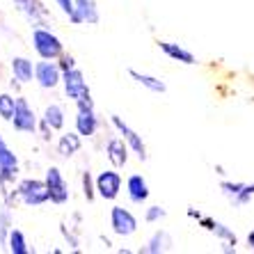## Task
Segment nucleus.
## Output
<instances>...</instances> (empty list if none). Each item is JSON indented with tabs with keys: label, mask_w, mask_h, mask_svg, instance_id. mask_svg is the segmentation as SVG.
<instances>
[{
	"label": "nucleus",
	"mask_w": 254,
	"mask_h": 254,
	"mask_svg": "<svg viewBox=\"0 0 254 254\" xmlns=\"http://www.w3.org/2000/svg\"><path fill=\"white\" fill-rule=\"evenodd\" d=\"M2 201L9 204V206L39 208V206H44V204H48L51 197H48V188H46V181H44V179L23 177L12 186L7 199H2Z\"/></svg>",
	"instance_id": "obj_1"
},
{
	"label": "nucleus",
	"mask_w": 254,
	"mask_h": 254,
	"mask_svg": "<svg viewBox=\"0 0 254 254\" xmlns=\"http://www.w3.org/2000/svg\"><path fill=\"white\" fill-rule=\"evenodd\" d=\"M21 179V160L0 133V197L7 199L12 186Z\"/></svg>",
	"instance_id": "obj_2"
},
{
	"label": "nucleus",
	"mask_w": 254,
	"mask_h": 254,
	"mask_svg": "<svg viewBox=\"0 0 254 254\" xmlns=\"http://www.w3.org/2000/svg\"><path fill=\"white\" fill-rule=\"evenodd\" d=\"M62 92L73 106H94L92 89L85 80L83 69H78V66L62 71Z\"/></svg>",
	"instance_id": "obj_3"
},
{
	"label": "nucleus",
	"mask_w": 254,
	"mask_h": 254,
	"mask_svg": "<svg viewBox=\"0 0 254 254\" xmlns=\"http://www.w3.org/2000/svg\"><path fill=\"white\" fill-rule=\"evenodd\" d=\"M30 42H32V51L37 53V58L42 60H58L64 53L62 39L48 25H35L30 32Z\"/></svg>",
	"instance_id": "obj_4"
},
{
	"label": "nucleus",
	"mask_w": 254,
	"mask_h": 254,
	"mask_svg": "<svg viewBox=\"0 0 254 254\" xmlns=\"http://www.w3.org/2000/svg\"><path fill=\"white\" fill-rule=\"evenodd\" d=\"M108 222H110V231L119 238H130L135 236L137 229H140V220L135 218V213L126 206H119L115 204L108 213Z\"/></svg>",
	"instance_id": "obj_5"
},
{
	"label": "nucleus",
	"mask_w": 254,
	"mask_h": 254,
	"mask_svg": "<svg viewBox=\"0 0 254 254\" xmlns=\"http://www.w3.org/2000/svg\"><path fill=\"white\" fill-rule=\"evenodd\" d=\"M9 124L16 133H23V135H37V130H39V117L23 94H16V113Z\"/></svg>",
	"instance_id": "obj_6"
},
{
	"label": "nucleus",
	"mask_w": 254,
	"mask_h": 254,
	"mask_svg": "<svg viewBox=\"0 0 254 254\" xmlns=\"http://www.w3.org/2000/svg\"><path fill=\"white\" fill-rule=\"evenodd\" d=\"M96 195L103 201H117V197L122 195V188H124V177L117 167H108V170H101L96 174Z\"/></svg>",
	"instance_id": "obj_7"
},
{
	"label": "nucleus",
	"mask_w": 254,
	"mask_h": 254,
	"mask_svg": "<svg viewBox=\"0 0 254 254\" xmlns=\"http://www.w3.org/2000/svg\"><path fill=\"white\" fill-rule=\"evenodd\" d=\"M110 126H113L119 135L126 140V144L130 147L133 156H135L140 163H147L149 151H147V144H144V140H142L140 133H137L135 128H130L128 122H124V117H119V115H110Z\"/></svg>",
	"instance_id": "obj_8"
},
{
	"label": "nucleus",
	"mask_w": 254,
	"mask_h": 254,
	"mask_svg": "<svg viewBox=\"0 0 254 254\" xmlns=\"http://www.w3.org/2000/svg\"><path fill=\"white\" fill-rule=\"evenodd\" d=\"M44 181H46L51 204H55V206H66L71 199V190H69V181L64 179L62 170H60L58 165H51L46 170V174H44Z\"/></svg>",
	"instance_id": "obj_9"
},
{
	"label": "nucleus",
	"mask_w": 254,
	"mask_h": 254,
	"mask_svg": "<svg viewBox=\"0 0 254 254\" xmlns=\"http://www.w3.org/2000/svg\"><path fill=\"white\" fill-rule=\"evenodd\" d=\"M218 188L234 208H245V206H250L254 199V181L252 184H245V181H229V179H222Z\"/></svg>",
	"instance_id": "obj_10"
},
{
	"label": "nucleus",
	"mask_w": 254,
	"mask_h": 254,
	"mask_svg": "<svg viewBox=\"0 0 254 254\" xmlns=\"http://www.w3.org/2000/svg\"><path fill=\"white\" fill-rule=\"evenodd\" d=\"M35 83L39 89L53 92V89L62 87V69H60L58 60H37L35 62Z\"/></svg>",
	"instance_id": "obj_11"
},
{
	"label": "nucleus",
	"mask_w": 254,
	"mask_h": 254,
	"mask_svg": "<svg viewBox=\"0 0 254 254\" xmlns=\"http://www.w3.org/2000/svg\"><path fill=\"white\" fill-rule=\"evenodd\" d=\"M12 2H14V9H16L32 28H35V25H48L51 12H48V7L44 5V0H12Z\"/></svg>",
	"instance_id": "obj_12"
},
{
	"label": "nucleus",
	"mask_w": 254,
	"mask_h": 254,
	"mask_svg": "<svg viewBox=\"0 0 254 254\" xmlns=\"http://www.w3.org/2000/svg\"><path fill=\"white\" fill-rule=\"evenodd\" d=\"M73 128L83 137H94L101 128V117L96 113V106H76V117H73Z\"/></svg>",
	"instance_id": "obj_13"
},
{
	"label": "nucleus",
	"mask_w": 254,
	"mask_h": 254,
	"mask_svg": "<svg viewBox=\"0 0 254 254\" xmlns=\"http://www.w3.org/2000/svg\"><path fill=\"white\" fill-rule=\"evenodd\" d=\"M103 154H106V158L110 160V165L117 167V170H124L126 165H128V160H130V147L126 144V140L122 135H113V137H108L106 144H103Z\"/></svg>",
	"instance_id": "obj_14"
},
{
	"label": "nucleus",
	"mask_w": 254,
	"mask_h": 254,
	"mask_svg": "<svg viewBox=\"0 0 254 254\" xmlns=\"http://www.w3.org/2000/svg\"><path fill=\"white\" fill-rule=\"evenodd\" d=\"M124 188H126V197L133 206H144L151 197V188H149V181L144 179V174L140 172H133L128 174L124 181Z\"/></svg>",
	"instance_id": "obj_15"
},
{
	"label": "nucleus",
	"mask_w": 254,
	"mask_h": 254,
	"mask_svg": "<svg viewBox=\"0 0 254 254\" xmlns=\"http://www.w3.org/2000/svg\"><path fill=\"white\" fill-rule=\"evenodd\" d=\"M197 227H201L204 231H208L211 236H215L220 243H227V245H236L238 248V236L234 234V229H231L229 225H225L222 220L213 218V215H201L199 220H197Z\"/></svg>",
	"instance_id": "obj_16"
},
{
	"label": "nucleus",
	"mask_w": 254,
	"mask_h": 254,
	"mask_svg": "<svg viewBox=\"0 0 254 254\" xmlns=\"http://www.w3.org/2000/svg\"><path fill=\"white\" fill-rule=\"evenodd\" d=\"M83 140L85 137L78 133L76 128L73 130H62L55 140V151L60 154V158H73L76 154H80V149H83Z\"/></svg>",
	"instance_id": "obj_17"
},
{
	"label": "nucleus",
	"mask_w": 254,
	"mask_h": 254,
	"mask_svg": "<svg viewBox=\"0 0 254 254\" xmlns=\"http://www.w3.org/2000/svg\"><path fill=\"white\" fill-rule=\"evenodd\" d=\"M158 51L165 55L167 60L172 62H179V64H186V66H195L197 64V55L192 51H188L186 46L177 42H167V39H158Z\"/></svg>",
	"instance_id": "obj_18"
},
{
	"label": "nucleus",
	"mask_w": 254,
	"mask_h": 254,
	"mask_svg": "<svg viewBox=\"0 0 254 254\" xmlns=\"http://www.w3.org/2000/svg\"><path fill=\"white\" fill-rule=\"evenodd\" d=\"M172 250H174V238H172V234L167 229H156L137 252L140 254H165V252H172Z\"/></svg>",
	"instance_id": "obj_19"
},
{
	"label": "nucleus",
	"mask_w": 254,
	"mask_h": 254,
	"mask_svg": "<svg viewBox=\"0 0 254 254\" xmlns=\"http://www.w3.org/2000/svg\"><path fill=\"white\" fill-rule=\"evenodd\" d=\"M9 71H12L14 80H18L21 85L35 83V62L25 55H14L9 60Z\"/></svg>",
	"instance_id": "obj_20"
},
{
	"label": "nucleus",
	"mask_w": 254,
	"mask_h": 254,
	"mask_svg": "<svg viewBox=\"0 0 254 254\" xmlns=\"http://www.w3.org/2000/svg\"><path fill=\"white\" fill-rule=\"evenodd\" d=\"M126 73H128V78L133 83L144 87L147 92H151V94H165L167 92V83L160 80L158 76H151V73H144V71H137V69H128Z\"/></svg>",
	"instance_id": "obj_21"
},
{
	"label": "nucleus",
	"mask_w": 254,
	"mask_h": 254,
	"mask_svg": "<svg viewBox=\"0 0 254 254\" xmlns=\"http://www.w3.org/2000/svg\"><path fill=\"white\" fill-rule=\"evenodd\" d=\"M39 122H44L46 126H51L55 133H62V130H64V126H66L64 108L60 106V103H48V106L44 108V113H42V117H39Z\"/></svg>",
	"instance_id": "obj_22"
},
{
	"label": "nucleus",
	"mask_w": 254,
	"mask_h": 254,
	"mask_svg": "<svg viewBox=\"0 0 254 254\" xmlns=\"http://www.w3.org/2000/svg\"><path fill=\"white\" fill-rule=\"evenodd\" d=\"M76 12L80 25H99L101 23V9L96 0H76Z\"/></svg>",
	"instance_id": "obj_23"
},
{
	"label": "nucleus",
	"mask_w": 254,
	"mask_h": 254,
	"mask_svg": "<svg viewBox=\"0 0 254 254\" xmlns=\"http://www.w3.org/2000/svg\"><path fill=\"white\" fill-rule=\"evenodd\" d=\"M5 250L9 254H30V252H35V250L30 248L28 236H25L18 227H14V229L9 231V238H7V248Z\"/></svg>",
	"instance_id": "obj_24"
},
{
	"label": "nucleus",
	"mask_w": 254,
	"mask_h": 254,
	"mask_svg": "<svg viewBox=\"0 0 254 254\" xmlns=\"http://www.w3.org/2000/svg\"><path fill=\"white\" fill-rule=\"evenodd\" d=\"M14 206L5 204L0 206V248H7V238H9V231L14 229V213H12Z\"/></svg>",
	"instance_id": "obj_25"
},
{
	"label": "nucleus",
	"mask_w": 254,
	"mask_h": 254,
	"mask_svg": "<svg viewBox=\"0 0 254 254\" xmlns=\"http://www.w3.org/2000/svg\"><path fill=\"white\" fill-rule=\"evenodd\" d=\"M80 190H83V197H85V201L87 204H92V201L96 199V179H94V174L89 170H83L80 172Z\"/></svg>",
	"instance_id": "obj_26"
},
{
	"label": "nucleus",
	"mask_w": 254,
	"mask_h": 254,
	"mask_svg": "<svg viewBox=\"0 0 254 254\" xmlns=\"http://www.w3.org/2000/svg\"><path fill=\"white\" fill-rule=\"evenodd\" d=\"M14 113H16V94L0 92V119L2 122H12Z\"/></svg>",
	"instance_id": "obj_27"
},
{
	"label": "nucleus",
	"mask_w": 254,
	"mask_h": 254,
	"mask_svg": "<svg viewBox=\"0 0 254 254\" xmlns=\"http://www.w3.org/2000/svg\"><path fill=\"white\" fill-rule=\"evenodd\" d=\"M165 218H167V208L160 206V204H151V206L144 208V222L147 225H160Z\"/></svg>",
	"instance_id": "obj_28"
},
{
	"label": "nucleus",
	"mask_w": 254,
	"mask_h": 254,
	"mask_svg": "<svg viewBox=\"0 0 254 254\" xmlns=\"http://www.w3.org/2000/svg\"><path fill=\"white\" fill-rule=\"evenodd\" d=\"M55 7H60V12L64 14L73 25H80V21H78V12H76V0H55Z\"/></svg>",
	"instance_id": "obj_29"
},
{
	"label": "nucleus",
	"mask_w": 254,
	"mask_h": 254,
	"mask_svg": "<svg viewBox=\"0 0 254 254\" xmlns=\"http://www.w3.org/2000/svg\"><path fill=\"white\" fill-rule=\"evenodd\" d=\"M58 64H60V69H62V71H66V69H73V66H78V64H76V58H73V55H71V53H66V51H64V53H62V55H60V58H58Z\"/></svg>",
	"instance_id": "obj_30"
},
{
	"label": "nucleus",
	"mask_w": 254,
	"mask_h": 254,
	"mask_svg": "<svg viewBox=\"0 0 254 254\" xmlns=\"http://www.w3.org/2000/svg\"><path fill=\"white\" fill-rule=\"evenodd\" d=\"M186 215H188V218L192 220V222H197V220H199L201 215H204V213H201L199 208H195V206H188V208H186Z\"/></svg>",
	"instance_id": "obj_31"
},
{
	"label": "nucleus",
	"mask_w": 254,
	"mask_h": 254,
	"mask_svg": "<svg viewBox=\"0 0 254 254\" xmlns=\"http://www.w3.org/2000/svg\"><path fill=\"white\" fill-rule=\"evenodd\" d=\"M245 248H248L250 252H254V227L248 231V236H245Z\"/></svg>",
	"instance_id": "obj_32"
},
{
	"label": "nucleus",
	"mask_w": 254,
	"mask_h": 254,
	"mask_svg": "<svg viewBox=\"0 0 254 254\" xmlns=\"http://www.w3.org/2000/svg\"><path fill=\"white\" fill-rule=\"evenodd\" d=\"M101 243H103V245H106L108 250L113 248V241H110V238H106V236H101Z\"/></svg>",
	"instance_id": "obj_33"
},
{
	"label": "nucleus",
	"mask_w": 254,
	"mask_h": 254,
	"mask_svg": "<svg viewBox=\"0 0 254 254\" xmlns=\"http://www.w3.org/2000/svg\"><path fill=\"white\" fill-rule=\"evenodd\" d=\"M215 172H218L220 177H225V167H222V165H215Z\"/></svg>",
	"instance_id": "obj_34"
}]
</instances>
